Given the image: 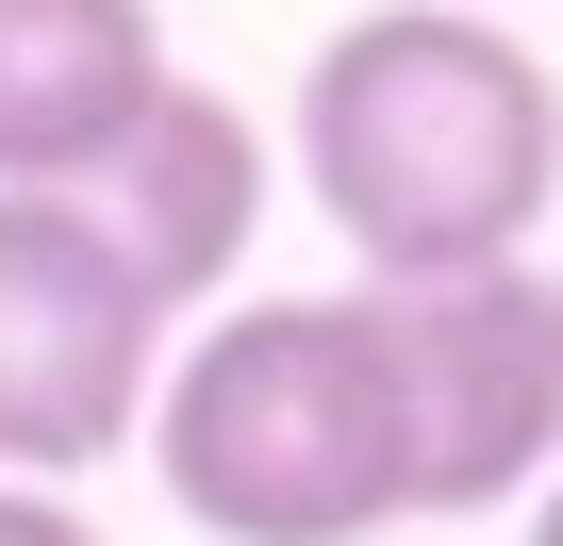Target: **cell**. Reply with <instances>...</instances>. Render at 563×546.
Wrapping results in <instances>:
<instances>
[{
  "mask_svg": "<svg viewBox=\"0 0 563 546\" xmlns=\"http://www.w3.org/2000/svg\"><path fill=\"white\" fill-rule=\"evenodd\" d=\"M299 199L365 282H481L563 215V83L481 0H382L299 67Z\"/></svg>",
  "mask_w": 563,
  "mask_h": 546,
  "instance_id": "obj_1",
  "label": "cell"
},
{
  "mask_svg": "<svg viewBox=\"0 0 563 546\" xmlns=\"http://www.w3.org/2000/svg\"><path fill=\"white\" fill-rule=\"evenodd\" d=\"M183 497V530L216 546H382L415 530V414H398V348L382 299H216L133 431Z\"/></svg>",
  "mask_w": 563,
  "mask_h": 546,
  "instance_id": "obj_2",
  "label": "cell"
},
{
  "mask_svg": "<svg viewBox=\"0 0 563 546\" xmlns=\"http://www.w3.org/2000/svg\"><path fill=\"white\" fill-rule=\"evenodd\" d=\"M183 315L84 232V199H0V480H84L150 431Z\"/></svg>",
  "mask_w": 563,
  "mask_h": 546,
  "instance_id": "obj_3",
  "label": "cell"
},
{
  "mask_svg": "<svg viewBox=\"0 0 563 546\" xmlns=\"http://www.w3.org/2000/svg\"><path fill=\"white\" fill-rule=\"evenodd\" d=\"M382 348H398V414H415V513H497L563 464V315L530 265L481 282H365Z\"/></svg>",
  "mask_w": 563,
  "mask_h": 546,
  "instance_id": "obj_4",
  "label": "cell"
},
{
  "mask_svg": "<svg viewBox=\"0 0 563 546\" xmlns=\"http://www.w3.org/2000/svg\"><path fill=\"white\" fill-rule=\"evenodd\" d=\"M265 133H249V100H216V83H150V116L67 182L84 199V232L133 265V282L166 299V315H216L232 282H249V232H265Z\"/></svg>",
  "mask_w": 563,
  "mask_h": 546,
  "instance_id": "obj_5",
  "label": "cell"
},
{
  "mask_svg": "<svg viewBox=\"0 0 563 546\" xmlns=\"http://www.w3.org/2000/svg\"><path fill=\"white\" fill-rule=\"evenodd\" d=\"M166 83L150 0H0V199H67Z\"/></svg>",
  "mask_w": 563,
  "mask_h": 546,
  "instance_id": "obj_6",
  "label": "cell"
},
{
  "mask_svg": "<svg viewBox=\"0 0 563 546\" xmlns=\"http://www.w3.org/2000/svg\"><path fill=\"white\" fill-rule=\"evenodd\" d=\"M0 546H100V530H84V497H51V480H0Z\"/></svg>",
  "mask_w": 563,
  "mask_h": 546,
  "instance_id": "obj_7",
  "label": "cell"
},
{
  "mask_svg": "<svg viewBox=\"0 0 563 546\" xmlns=\"http://www.w3.org/2000/svg\"><path fill=\"white\" fill-rule=\"evenodd\" d=\"M530 546H563V464H547V480H530Z\"/></svg>",
  "mask_w": 563,
  "mask_h": 546,
  "instance_id": "obj_8",
  "label": "cell"
},
{
  "mask_svg": "<svg viewBox=\"0 0 563 546\" xmlns=\"http://www.w3.org/2000/svg\"><path fill=\"white\" fill-rule=\"evenodd\" d=\"M530 282H547V315H563V248H547V265H530Z\"/></svg>",
  "mask_w": 563,
  "mask_h": 546,
  "instance_id": "obj_9",
  "label": "cell"
},
{
  "mask_svg": "<svg viewBox=\"0 0 563 546\" xmlns=\"http://www.w3.org/2000/svg\"><path fill=\"white\" fill-rule=\"evenodd\" d=\"M481 18H514V0H481Z\"/></svg>",
  "mask_w": 563,
  "mask_h": 546,
  "instance_id": "obj_10",
  "label": "cell"
}]
</instances>
